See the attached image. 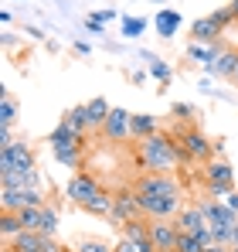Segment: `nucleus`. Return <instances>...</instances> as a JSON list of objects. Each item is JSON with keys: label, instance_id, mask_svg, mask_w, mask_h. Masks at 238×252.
Segmentation results:
<instances>
[{"label": "nucleus", "instance_id": "nucleus-24", "mask_svg": "<svg viewBox=\"0 0 238 252\" xmlns=\"http://www.w3.org/2000/svg\"><path fill=\"white\" fill-rule=\"evenodd\" d=\"M143 58H147V72H150V75H153V79L167 89V85H170V79H174V68H170L163 58H153V55H143Z\"/></svg>", "mask_w": 238, "mask_h": 252}, {"label": "nucleus", "instance_id": "nucleus-33", "mask_svg": "<svg viewBox=\"0 0 238 252\" xmlns=\"http://www.w3.org/2000/svg\"><path fill=\"white\" fill-rule=\"evenodd\" d=\"M75 252H113V246L102 242V239H79L75 242Z\"/></svg>", "mask_w": 238, "mask_h": 252}, {"label": "nucleus", "instance_id": "nucleus-2", "mask_svg": "<svg viewBox=\"0 0 238 252\" xmlns=\"http://www.w3.org/2000/svg\"><path fill=\"white\" fill-rule=\"evenodd\" d=\"M140 164L150 174H167L174 167H187L194 160H191V154L184 150L180 140H174L170 133H153V136L140 140Z\"/></svg>", "mask_w": 238, "mask_h": 252}, {"label": "nucleus", "instance_id": "nucleus-44", "mask_svg": "<svg viewBox=\"0 0 238 252\" xmlns=\"http://www.w3.org/2000/svg\"><path fill=\"white\" fill-rule=\"evenodd\" d=\"M75 51H79V55H89L92 48H89V44H85V41H75Z\"/></svg>", "mask_w": 238, "mask_h": 252}, {"label": "nucleus", "instance_id": "nucleus-17", "mask_svg": "<svg viewBox=\"0 0 238 252\" xmlns=\"http://www.w3.org/2000/svg\"><path fill=\"white\" fill-rule=\"evenodd\" d=\"M48 143H51V150H61V147H75V143H85V133H79V129H72V126L61 123L51 129V136H48Z\"/></svg>", "mask_w": 238, "mask_h": 252}, {"label": "nucleus", "instance_id": "nucleus-1", "mask_svg": "<svg viewBox=\"0 0 238 252\" xmlns=\"http://www.w3.org/2000/svg\"><path fill=\"white\" fill-rule=\"evenodd\" d=\"M133 188L147 218H177L184 208V191L170 174H143Z\"/></svg>", "mask_w": 238, "mask_h": 252}, {"label": "nucleus", "instance_id": "nucleus-26", "mask_svg": "<svg viewBox=\"0 0 238 252\" xmlns=\"http://www.w3.org/2000/svg\"><path fill=\"white\" fill-rule=\"evenodd\" d=\"M0 232H3V239H7V242H10V239H17V235L24 232V225H21L17 211H0Z\"/></svg>", "mask_w": 238, "mask_h": 252}, {"label": "nucleus", "instance_id": "nucleus-47", "mask_svg": "<svg viewBox=\"0 0 238 252\" xmlns=\"http://www.w3.org/2000/svg\"><path fill=\"white\" fill-rule=\"evenodd\" d=\"M232 252H238V246H232Z\"/></svg>", "mask_w": 238, "mask_h": 252}, {"label": "nucleus", "instance_id": "nucleus-35", "mask_svg": "<svg viewBox=\"0 0 238 252\" xmlns=\"http://www.w3.org/2000/svg\"><path fill=\"white\" fill-rule=\"evenodd\" d=\"M170 113H174L177 120H191V116H194V106H191V102H174Z\"/></svg>", "mask_w": 238, "mask_h": 252}, {"label": "nucleus", "instance_id": "nucleus-25", "mask_svg": "<svg viewBox=\"0 0 238 252\" xmlns=\"http://www.w3.org/2000/svg\"><path fill=\"white\" fill-rule=\"evenodd\" d=\"M17 99H14V92L10 89H3L0 92V126H14V120H17Z\"/></svg>", "mask_w": 238, "mask_h": 252}, {"label": "nucleus", "instance_id": "nucleus-37", "mask_svg": "<svg viewBox=\"0 0 238 252\" xmlns=\"http://www.w3.org/2000/svg\"><path fill=\"white\" fill-rule=\"evenodd\" d=\"M89 17H95L99 24H109V21H116L119 14H116V10H109V7H106V10H95V14H89Z\"/></svg>", "mask_w": 238, "mask_h": 252}, {"label": "nucleus", "instance_id": "nucleus-23", "mask_svg": "<svg viewBox=\"0 0 238 252\" xmlns=\"http://www.w3.org/2000/svg\"><path fill=\"white\" fill-rule=\"evenodd\" d=\"M221 51H225L221 44H194V41L187 44V58H194V62H201L204 68H208V65H214Z\"/></svg>", "mask_w": 238, "mask_h": 252}, {"label": "nucleus", "instance_id": "nucleus-5", "mask_svg": "<svg viewBox=\"0 0 238 252\" xmlns=\"http://www.w3.org/2000/svg\"><path fill=\"white\" fill-rule=\"evenodd\" d=\"M48 198L41 188H0V208L21 211V208H44Z\"/></svg>", "mask_w": 238, "mask_h": 252}, {"label": "nucleus", "instance_id": "nucleus-8", "mask_svg": "<svg viewBox=\"0 0 238 252\" xmlns=\"http://www.w3.org/2000/svg\"><path fill=\"white\" fill-rule=\"evenodd\" d=\"M180 143H184V150L191 154V160H198V164L214 160V147H218V143H214V140H208L198 126H187V129H184V136H180Z\"/></svg>", "mask_w": 238, "mask_h": 252}, {"label": "nucleus", "instance_id": "nucleus-11", "mask_svg": "<svg viewBox=\"0 0 238 252\" xmlns=\"http://www.w3.org/2000/svg\"><path fill=\"white\" fill-rule=\"evenodd\" d=\"M129 120H133V113H129V109H122V106H113L109 120H106V126H102V136H106L109 143L133 140V136H129Z\"/></svg>", "mask_w": 238, "mask_h": 252}, {"label": "nucleus", "instance_id": "nucleus-32", "mask_svg": "<svg viewBox=\"0 0 238 252\" xmlns=\"http://www.w3.org/2000/svg\"><path fill=\"white\" fill-rule=\"evenodd\" d=\"M21 225L24 228H41V218H44V208H21L17 211Z\"/></svg>", "mask_w": 238, "mask_h": 252}, {"label": "nucleus", "instance_id": "nucleus-6", "mask_svg": "<svg viewBox=\"0 0 238 252\" xmlns=\"http://www.w3.org/2000/svg\"><path fill=\"white\" fill-rule=\"evenodd\" d=\"M10 170H34V150H31V143L14 140L10 147L0 150V174H10Z\"/></svg>", "mask_w": 238, "mask_h": 252}, {"label": "nucleus", "instance_id": "nucleus-20", "mask_svg": "<svg viewBox=\"0 0 238 252\" xmlns=\"http://www.w3.org/2000/svg\"><path fill=\"white\" fill-rule=\"evenodd\" d=\"M0 188H41L38 167L34 170H10V174H0Z\"/></svg>", "mask_w": 238, "mask_h": 252}, {"label": "nucleus", "instance_id": "nucleus-9", "mask_svg": "<svg viewBox=\"0 0 238 252\" xmlns=\"http://www.w3.org/2000/svg\"><path fill=\"white\" fill-rule=\"evenodd\" d=\"M99 188H102V184L95 181V174H89V170H75V174L68 177V184H65V198H68V201H75V205L82 208V205H85Z\"/></svg>", "mask_w": 238, "mask_h": 252}, {"label": "nucleus", "instance_id": "nucleus-31", "mask_svg": "<svg viewBox=\"0 0 238 252\" xmlns=\"http://www.w3.org/2000/svg\"><path fill=\"white\" fill-rule=\"evenodd\" d=\"M41 235H48V239H55V232H58V211L51 208V205H44V218H41Z\"/></svg>", "mask_w": 238, "mask_h": 252}, {"label": "nucleus", "instance_id": "nucleus-3", "mask_svg": "<svg viewBox=\"0 0 238 252\" xmlns=\"http://www.w3.org/2000/svg\"><path fill=\"white\" fill-rule=\"evenodd\" d=\"M201 208H204V218H208V225L214 228V239H218V246H228V232L238 225V215L225 201H214V198H204L201 201Z\"/></svg>", "mask_w": 238, "mask_h": 252}, {"label": "nucleus", "instance_id": "nucleus-29", "mask_svg": "<svg viewBox=\"0 0 238 252\" xmlns=\"http://www.w3.org/2000/svg\"><path fill=\"white\" fill-rule=\"evenodd\" d=\"M119 21H122L119 34H122V38H129V41H133V38H140V34L147 31V17H129V14H126V17H119Z\"/></svg>", "mask_w": 238, "mask_h": 252}, {"label": "nucleus", "instance_id": "nucleus-38", "mask_svg": "<svg viewBox=\"0 0 238 252\" xmlns=\"http://www.w3.org/2000/svg\"><path fill=\"white\" fill-rule=\"evenodd\" d=\"M14 143V126H0V150Z\"/></svg>", "mask_w": 238, "mask_h": 252}, {"label": "nucleus", "instance_id": "nucleus-43", "mask_svg": "<svg viewBox=\"0 0 238 252\" xmlns=\"http://www.w3.org/2000/svg\"><path fill=\"white\" fill-rule=\"evenodd\" d=\"M228 246H238V225L232 228V232H228Z\"/></svg>", "mask_w": 238, "mask_h": 252}, {"label": "nucleus", "instance_id": "nucleus-45", "mask_svg": "<svg viewBox=\"0 0 238 252\" xmlns=\"http://www.w3.org/2000/svg\"><path fill=\"white\" fill-rule=\"evenodd\" d=\"M228 7H232V14H235V21H238V0H232Z\"/></svg>", "mask_w": 238, "mask_h": 252}, {"label": "nucleus", "instance_id": "nucleus-39", "mask_svg": "<svg viewBox=\"0 0 238 252\" xmlns=\"http://www.w3.org/2000/svg\"><path fill=\"white\" fill-rule=\"evenodd\" d=\"M41 252H68L58 239H44V246H41Z\"/></svg>", "mask_w": 238, "mask_h": 252}, {"label": "nucleus", "instance_id": "nucleus-49", "mask_svg": "<svg viewBox=\"0 0 238 252\" xmlns=\"http://www.w3.org/2000/svg\"><path fill=\"white\" fill-rule=\"evenodd\" d=\"M68 252H75V249H68Z\"/></svg>", "mask_w": 238, "mask_h": 252}, {"label": "nucleus", "instance_id": "nucleus-15", "mask_svg": "<svg viewBox=\"0 0 238 252\" xmlns=\"http://www.w3.org/2000/svg\"><path fill=\"white\" fill-rule=\"evenodd\" d=\"M113 208H116V191H106V188H99V191L82 205V211H89V215H102V218H113Z\"/></svg>", "mask_w": 238, "mask_h": 252}, {"label": "nucleus", "instance_id": "nucleus-48", "mask_svg": "<svg viewBox=\"0 0 238 252\" xmlns=\"http://www.w3.org/2000/svg\"><path fill=\"white\" fill-rule=\"evenodd\" d=\"M157 3H167V0H157Z\"/></svg>", "mask_w": 238, "mask_h": 252}, {"label": "nucleus", "instance_id": "nucleus-36", "mask_svg": "<svg viewBox=\"0 0 238 252\" xmlns=\"http://www.w3.org/2000/svg\"><path fill=\"white\" fill-rule=\"evenodd\" d=\"M85 31H89V34H99V38H106V24H99L95 17H85Z\"/></svg>", "mask_w": 238, "mask_h": 252}, {"label": "nucleus", "instance_id": "nucleus-40", "mask_svg": "<svg viewBox=\"0 0 238 252\" xmlns=\"http://www.w3.org/2000/svg\"><path fill=\"white\" fill-rule=\"evenodd\" d=\"M113 252H140V249H136L133 242H126V239H119L116 246H113Z\"/></svg>", "mask_w": 238, "mask_h": 252}, {"label": "nucleus", "instance_id": "nucleus-41", "mask_svg": "<svg viewBox=\"0 0 238 252\" xmlns=\"http://www.w3.org/2000/svg\"><path fill=\"white\" fill-rule=\"evenodd\" d=\"M225 205H228V208H232V211L238 215V191H232V194H225Z\"/></svg>", "mask_w": 238, "mask_h": 252}, {"label": "nucleus", "instance_id": "nucleus-7", "mask_svg": "<svg viewBox=\"0 0 238 252\" xmlns=\"http://www.w3.org/2000/svg\"><path fill=\"white\" fill-rule=\"evenodd\" d=\"M136 218H147L143 215V205L136 198V188H119L116 191V208H113V221L116 225H126V221H136Z\"/></svg>", "mask_w": 238, "mask_h": 252}, {"label": "nucleus", "instance_id": "nucleus-21", "mask_svg": "<svg viewBox=\"0 0 238 252\" xmlns=\"http://www.w3.org/2000/svg\"><path fill=\"white\" fill-rule=\"evenodd\" d=\"M119 232H122V239H126V242H133L136 249H140L143 242H150V225H147V218L126 221V225H119Z\"/></svg>", "mask_w": 238, "mask_h": 252}, {"label": "nucleus", "instance_id": "nucleus-28", "mask_svg": "<svg viewBox=\"0 0 238 252\" xmlns=\"http://www.w3.org/2000/svg\"><path fill=\"white\" fill-rule=\"evenodd\" d=\"M65 123L72 126V129H79V133L92 129V123H89V106H85V102H82V106H72V109L65 113Z\"/></svg>", "mask_w": 238, "mask_h": 252}, {"label": "nucleus", "instance_id": "nucleus-42", "mask_svg": "<svg viewBox=\"0 0 238 252\" xmlns=\"http://www.w3.org/2000/svg\"><path fill=\"white\" fill-rule=\"evenodd\" d=\"M10 21H14V14H10V10H0V24H3V28H7V24H10Z\"/></svg>", "mask_w": 238, "mask_h": 252}, {"label": "nucleus", "instance_id": "nucleus-4", "mask_svg": "<svg viewBox=\"0 0 238 252\" xmlns=\"http://www.w3.org/2000/svg\"><path fill=\"white\" fill-rule=\"evenodd\" d=\"M204 184L211 191V198H225L235 191V170L228 160H208L204 164Z\"/></svg>", "mask_w": 238, "mask_h": 252}, {"label": "nucleus", "instance_id": "nucleus-16", "mask_svg": "<svg viewBox=\"0 0 238 252\" xmlns=\"http://www.w3.org/2000/svg\"><path fill=\"white\" fill-rule=\"evenodd\" d=\"M235 68H238V48H225V51L218 55V62H214V65H208L204 72H208V75H218V79H232V82H235Z\"/></svg>", "mask_w": 238, "mask_h": 252}, {"label": "nucleus", "instance_id": "nucleus-34", "mask_svg": "<svg viewBox=\"0 0 238 252\" xmlns=\"http://www.w3.org/2000/svg\"><path fill=\"white\" fill-rule=\"evenodd\" d=\"M208 17H211V21H214V24H218L221 31H225L228 24H235V14H232V7H214V10H211Z\"/></svg>", "mask_w": 238, "mask_h": 252}, {"label": "nucleus", "instance_id": "nucleus-22", "mask_svg": "<svg viewBox=\"0 0 238 252\" xmlns=\"http://www.w3.org/2000/svg\"><path fill=\"white\" fill-rule=\"evenodd\" d=\"M85 106H89V123H92V129H102L106 120H109V113H113V106L106 102V95H95V99H89Z\"/></svg>", "mask_w": 238, "mask_h": 252}, {"label": "nucleus", "instance_id": "nucleus-30", "mask_svg": "<svg viewBox=\"0 0 238 252\" xmlns=\"http://www.w3.org/2000/svg\"><path fill=\"white\" fill-rule=\"evenodd\" d=\"M174 252H204V242H201L198 235H191V232H180Z\"/></svg>", "mask_w": 238, "mask_h": 252}, {"label": "nucleus", "instance_id": "nucleus-10", "mask_svg": "<svg viewBox=\"0 0 238 252\" xmlns=\"http://www.w3.org/2000/svg\"><path fill=\"white\" fill-rule=\"evenodd\" d=\"M147 225H150V239H153L157 252H174L177 235H180L177 218H147Z\"/></svg>", "mask_w": 238, "mask_h": 252}, {"label": "nucleus", "instance_id": "nucleus-19", "mask_svg": "<svg viewBox=\"0 0 238 252\" xmlns=\"http://www.w3.org/2000/svg\"><path fill=\"white\" fill-rule=\"evenodd\" d=\"M157 126H160L157 116H150V113H133V120H129V136H133V140H147V136L160 133Z\"/></svg>", "mask_w": 238, "mask_h": 252}, {"label": "nucleus", "instance_id": "nucleus-46", "mask_svg": "<svg viewBox=\"0 0 238 252\" xmlns=\"http://www.w3.org/2000/svg\"><path fill=\"white\" fill-rule=\"evenodd\" d=\"M235 85H238V68H235Z\"/></svg>", "mask_w": 238, "mask_h": 252}, {"label": "nucleus", "instance_id": "nucleus-12", "mask_svg": "<svg viewBox=\"0 0 238 252\" xmlns=\"http://www.w3.org/2000/svg\"><path fill=\"white\" fill-rule=\"evenodd\" d=\"M177 228L180 232H191V235H204L211 225H208V218H204V208L198 205H187V208H180V215H177Z\"/></svg>", "mask_w": 238, "mask_h": 252}, {"label": "nucleus", "instance_id": "nucleus-18", "mask_svg": "<svg viewBox=\"0 0 238 252\" xmlns=\"http://www.w3.org/2000/svg\"><path fill=\"white\" fill-rule=\"evenodd\" d=\"M44 239H48V235H41L38 228H24L17 239H10V242H7V252H41Z\"/></svg>", "mask_w": 238, "mask_h": 252}, {"label": "nucleus", "instance_id": "nucleus-27", "mask_svg": "<svg viewBox=\"0 0 238 252\" xmlns=\"http://www.w3.org/2000/svg\"><path fill=\"white\" fill-rule=\"evenodd\" d=\"M82 150H85V143H75V147H61V150H51V154H55V160H58V164H65V167H75V170H79V164H82Z\"/></svg>", "mask_w": 238, "mask_h": 252}, {"label": "nucleus", "instance_id": "nucleus-14", "mask_svg": "<svg viewBox=\"0 0 238 252\" xmlns=\"http://www.w3.org/2000/svg\"><path fill=\"white\" fill-rule=\"evenodd\" d=\"M225 31L204 14V17H198V21H191V41L194 44H218V38H221Z\"/></svg>", "mask_w": 238, "mask_h": 252}, {"label": "nucleus", "instance_id": "nucleus-13", "mask_svg": "<svg viewBox=\"0 0 238 252\" xmlns=\"http://www.w3.org/2000/svg\"><path fill=\"white\" fill-rule=\"evenodd\" d=\"M180 24H184V17H180V10H174V7H160L157 17H153V28H157V34L163 38V41L177 38Z\"/></svg>", "mask_w": 238, "mask_h": 252}]
</instances>
